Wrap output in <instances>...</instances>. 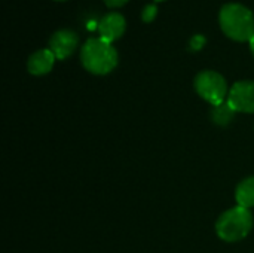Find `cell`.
<instances>
[{"mask_svg":"<svg viewBox=\"0 0 254 253\" xmlns=\"http://www.w3.org/2000/svg\"><path fill=\"white\" fill-rule=\"evenodd\" d=\"M235 200L240 207L252 209L254 207V176L244 179L235 191Z\"/></svg>","mask_w":254,"mask_h":253,"instance_id":"obj_9","label":"cell"},{"mask_svg":"<svg viewBox=\"0 0 254 253\" xmlns=\"http://www.w3.org/2000/svg\"><path fill=\"white\" fill-rule=\"evenodd\" d=\"M250 49H252V52H253L254 55V37L250 40Z\"/></svg>","mask_w":254,"mask_h":253,"instance_id":"obj_14","label":"cell"},{"mask_svg":"<svg viewBox=\"0 0 254 253\" xmlns=\"http://www.w3.org/2000/svg\"><path fill=\"white\" fill-rule=\"evenodd\" d=\"M104 3H106L109 7H121V6H124L125 3H128V0H104Z\"/></svg>","mask_w":254,"mask_h":253,"instance_id":"obj_13","label":"cell"},{"mask_svg":"<svg viewBox=\"0 0 254 253\" xmlns=\"http://www.w3.org/2000/svg\"><path fill=\"white\" fill-rule=\"evenodd\" d=\"M125 30H127V21H125L124 15L119 12H109L98 22L100 37L110 43L121 39L124 36Z\"/></svg>","mask_w":254,"mask_h":253,"instance_id":"obj_7","label":"cell"},{"mask_svg":"<svg viewBox=\"0 0 254 253\" xmlns=\"http://www.w3.org/2000/svg\"><path fill=\"white\" fill-rule=\"evenodd\" d=\"M156 15H158V7H156V4H147V6L143 9V12H141V19H143L144 22H152V21L156 18Z\"/></svg>","mask_w":254,"mask_h":253,"instance_id":"obj_11","label":"cell"},{"mask_svg":"<svg viewBox=\"0 0 254 253\" xmlns=\"http://www.w3.org/2000/svg\"><path fill=\"white\" fill-rule=\"evenodd\" d=\"M193 85L198 95L213 104V107L225 103V98L229 94L226 79L214 70H204L198 73Z\"/></svg>","mask_w":254,"mask_h":253,"instance_id":"obj_4","label":"cell"},{"mask_svg":"<svg viewBox=\"0 0 254 253\" xmlns=\"http://www.w3.org/2000/svg\"><path fill=\"white\" fill-rule=\"evenodd\" d=\"M57 1H64V0H57Z\"/></svg>","mask_w":254,"mask_h":253,"instance_id":"obj_16","label":"cell"},{"mask_svg":"<svg viewBox=\"0 0 254 253\" xmlns=\"http://www.w3.org/2000/svg\"><path fill=\"white\" fill-rule=\"evenodd\" d=\"M222 31L232 40L250 42L254 37L253 12L241 3H226L219 12Z\"/></svg>","mask_w":254,"mask_h":253,"instance_id":"obj_1","label":"cell"},{"mask_svg":"<svg viewBox=\"0 0 254 253\" xmlns=\"http://www.w3.org/2000/svg\"><path fill=\"white\" fill-rule=\"evenodd\" d=\"M155 1H164V0H155Z\"/></svg>","mask_w":254,"mask_h":253,"instance_id":"obj_15","label":"cell"},{"mask_svg":"<svg viewBox=\"0 0 254 253\" xmlns=\"http://www.w3.org/2000/svg\"><path fill=\"white\" fill-rule=\"evenodd\" d=\"M235 113H237V112L231 107V104H229L228 101H225V103H222V104H219V106H214L211 115H213V119H214L216 124L226 125V124L231 122V119L234 118Z\"/></svg>","mask_w":254,"mask_h":253,"instance_id":"obj_10","label":"cell"},{"mask_svg":"<svg viewBox=\"0 0 254 253\" xmlns=\"http://www.w3.org/2000/svg\"><path fill=\"white\" fill-rule=\"evenodd\" d=\"M55 60L57 58H55V55L52 54V51L49 48L39 49V51L33 52L28 57L27 69H28L30 75H33V76H43V75H48L52 70Z\"/></svg>","mask_w":254,"mask_h":253,"instance_id":"obj_8","label":"cell"},{"mask_svg":"<svg viewBox=\"0 0 254 253\" xmlns=\"http://www.w3.org/2000/svg\"><path fill=\"white\" fill-rule=\"evenodd\" d=\"M77 45H79V36L68 28L57 30L49 39V49L52 51L57 60L68 58L76 51Z\"/></svg>","mask_w":254,"mask_h":253,"instance_id":"obj_6","label":"cell"},{"mask_svg":"<svg viewBox=\"0 0 254 253\" xmlns=\"http://www.w3.org/2000/svg\"><path fill=\"white\" fill-rule=\"evenodd\" d=\"M190 48L193 49V51H199L204 45H205V37L202 36V34H195L192 39H190Z\"/></svg>","mask_w":254,"mask_h":253,"instance_id":"obj_12","label":"cell"},{"mask_svg":"<svg viewBox=\"0 0 254 253\" xmlns=\"http://www.w3.org/2000/svg\"><path fill=\"white\" fill-rule=\"evenodd\" d=\"M253 228V215L249 209L234 207L220 215L216 222L217 236L226 243H235L246 239Z\"/></svg>","mask_w":254,"mask_h":253,"instance_id":"obj_3","label":"cell"},{"mask_svg":"<svg viewBox=\"0 0 254 253\" xmlns=\"http://www.w3.org/2000/svg\"><path fill=\"white\" fill-rule=\"evenodd\" d=\"M80 61L89 73L101 76L115 70L119 61V55L110 42L101 37H91L82 46Z\"/></svg>","mask_w":254,"mask_h":253,"instance_id":"obj_2","label":"cell"},{"mask_svg":"<svg viewBox=\"0 0 254 253\" xmlns=\"http://www.w3.org/2000/svg\"><path fill=\"white\" fill-rule=\"evenodd\" d=\"M226 101L235 112L254 113V81H240L234 84Z\"/></svg>","mask_w":254,"mask_h":253,"instance_id":"obj_5","label":"cell"}]
</instances>
